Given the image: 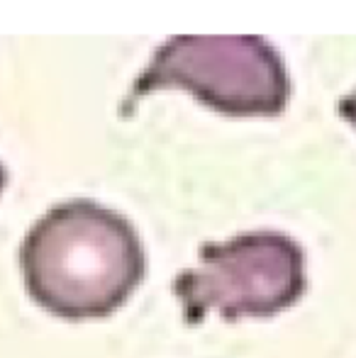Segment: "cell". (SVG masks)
Instances as JSON below:
<instances>
[{
  "label": "cell",
  "mask_w": 356,
  "mask_h": 358,
  "mask_svg": "<svg viewBox=\"0 0 356 358\" xmlns=\"http://www.w3.org/2000/svg\"><path fill=\"white\" fill-rule=\"evenodd\" d=\"M308 290L305 251L276 229L244 231L229 241H205L198 266L180 271L173 295L183 320L200 324L210 312L222 320L273 317L293 307Z\"/></svg>",
  "instance_id": "3957f363"
},
{
  "label": "cell",
  "mask_w": 356,
  "mask_h": 358,
  "mask_svg": "<svg viewBox=\"0 0 356 358\" xmlns=\"http://www.w3.org/2000/svg\"><path fill=\"white\" fill-rule=\"evenodd\" d=\"M337 110H339V115H342V117L356 129V88L352 90V93L344 95L342 100H339Z\"/></svg>",
  "instance_id": "277c9868"
},
{
  "label": "cell",
  "mask_w": 356,
  "mask_h": 358,
  "mask_svg": "<svg viewBox=\"0 0 356 358\" xmlns=\"http://www.w3.org/2000/svg\"><path fill=\"white\" fill-rule=\"evenodd\" d=\"M5 185H8V171H5V166L0 164V193L5 190Z\"/></svg>",
  "instance_id": "5b68a950"
},
{
  "label": "cell",
  "mask_w": 356,
  "mask_h": 358,
  "mask_svg": "<svg viewBox=\"0 0 356 358\" xmlns=\"http://www.w3.org/2000/svg\"><path fill=\"white\" fill-rule=\"evenodd\" d=\"M162 88L188 90L227 117H276L288 108L290 76L278 49L259 34H178L162 44L137 76L122 115Z\"/></svg>",
  "instance_id": "7a4b0ae2"
},
{
  "label": "cell",
  "mask_w": 356,
  "mask_h": 358,
  "mask_svg": "<svg viewBox=\"0 0 356 358\" xmlns=\"http://www.w3.org/2000/svg\"><path fill=\"white\" fill-rule=\"evenodd\" d=\"M29 297L62 320L113 315L147 273L134 224L93 200H69L44 213L20 246Z\"/></svg>",
  "instance_id": "6da1fadb"
}]
</instances>
